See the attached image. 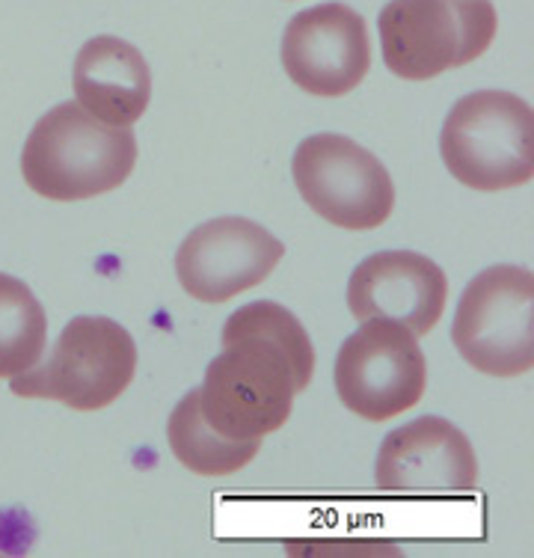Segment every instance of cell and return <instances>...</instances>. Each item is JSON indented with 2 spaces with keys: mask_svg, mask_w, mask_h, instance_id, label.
I'll return each mask as SVG.
<instances>
[{
  "mask_svg": "<svg viewBox=\"0 0 534 558\" xmlns=\"http://www.w3.org/2000/svg\"><path fill=\"white\" fill-rule=\"evenodd\" d=\"M223 351L199 387L205 422L229 440H265L289 422L312 384L315 348L298 315L274 301L246 303L223 324Z\"/></svg>",
  "mask_w": 534,
  "mask_h": 558,
  "instance_id": "obj_1",
  "label": "cell"
},
{
  "mask_svg": "<svg viewBox=\"0 0 534 558\" xmlns=\"http://www.w3.org/2000/svg\"><path fill=\"white\" fill-rule=\"evenodd\" d=\"M137 167V137L131 129L105 125L77 101H60L45 113L22 149V175L36 196L77 203L110 194Z\"/></svg>",
  "mask_w": 534,
  "mask_h": 558,
  "instance_id": "obj_2",
  "label": "cell"
},
{
  "mask_svg": "<svg viewBox=\"0 0 534 558\" xmlns=\"http://www.w3.org/2000/svg\"><path fill=\"white\" fill-rule=\"evenodd\" d=\"M439 155L463 187L502 194L532 182L534 110L505 89L470 93L442 122Z\"/></svg>",
  "mask_w": 534,
  "mask_h": 558,
  "instance_id": "obj_3",
  "label": "cell"
},
{
  "mask_svg": "<svg viewBox=\"0 0 534 558\" xmlns=\"http://www.w3.org/2000/svg\"><path fill=\"white\" fill-rule=\"evenodd\" d=\"M134 372V336L105 315H77L63 327L48 360L10 377V389L19 398H45L93 413L113 404L131 387Z\"/></svg>",
  "mask_w": 534,
  "mask_h": 558,
  "instance_id": "obj_4",
  "label": "cell"
},
{
  "mask_svg": "<svg viewBox=\"0 0 534 558\" xmlns=\"http://www.w3.org/2000/svg\"><path fill=\"white\" fill-rule=\"evenodd\" d=\"M377 31L392 75L430 81L478 60L496 39L499 15L490 0H389Z\"/></svg>",
  "mask_w": 534,
  "mask_h": 558,
  "instance_id": "obj_5",
  "label": "cell"
},
{
  "mask_svg": "<svg viewBox=\"0 0 534 558\" xmlns=\"http://www.w3.org/2000/svg\"><path fill=\"white\" fill-rule=\"evenodd\" d=\"M463 363L490 377H520L534 368V274L493 265L463 289L451 324Z\"/></svg>",
  "mask_w": 534,
  "mask_h": 558,
  "instance_id": "obj_6",
  "label": "cell"
},
{
  "mask_svg": "<svg viewBox=\"0 0 534 558\" xmlns=\"http://www.w3.org/2000/svg\"><path fill=\"white\" fill-rule=\"evenodd\" d=\"M298 194L312 211L351 232L384 226L396 208L392 175L372 151L344 134H312L291 158Z\"/></svg>",
  "mask_w": 534,
  "mask_h": 558,
  "instance_id": "obj_7",
  "label": "cell"
},
{
  "mask_svg": "<svg viewBox=\"0 0 534 558\" xmlns=\"http://www.w3.org/2000/svg\"><path fill=\"white\" fill-rule=\"evenodd\" d=\"M427 387V365L413 330L389 318L360 322L336 356V392L344 410L389 422L413 410Z\"/></svg>",
  "mask_w": 534,
  "mask_h": 558,
  "instance_id": "obj_8",
  "label": "cell"
},
{
  "mask_svg": "<svg viewBox=\"0 0 534 558\" xmlns=\"http://www.w3.org/2000/svg\"><path fill=\"white\" fill-rule=\"evenodd\" d=\"M286 256V244L246 217L196 226L175 253V277L193 301L226 303L262 286Z\"/></svg>",
  "mask_w": 534,
  "mask_h": 558,
  "instance_id": "obj_9",
  "label": "cell"
},
{
  "mask_svg": "<svg viewBox=\"0 0 534 558\" xmlns=\"http://www.w3.org/2000/svg\"><path fill=\"white\" fill-rule=\"evenodd\" d=\"M282 69L310 96H348L372 69L368 24L344 3L298 12L282 33Z\"/></svg>",
  "mask_w": 534,
  "mask_h": 558,
  "instance_id": "obj_10",
  "label": "cell"
},
{
  "mask_svg": "<svg viewBox=\"0 0 534 558\" xmlns=\"http://www.w3.org/2000/svg\"><path fill=\"white\" fill-rule=\"evenodd\" d=\"M374 482L386 494H470L478 484V458L454 422L422 416L380 442Z\"/></svg>",
  "mask_w": 534,
  "mask_h": 558,
  "instance_id": "obj_11",
  "label": "cell"
},
{
  "mask_svg": "<svg viewBox=\"0 0 534 558\" xmlns=\"http://www.w3.org/2000/svg\"><path fill=\"white\" fill-rule=\"evenodd\" d=\"M449 277L434 258L413 250H384L363 258L348 279V310L356 322L389 318L422 339L442 318Z\"/></svg>",
  "mask_w": 534,
  "mask_h": 558,
  "instance_id": "obj_12",
  "label": "cell"
},
{
  "mask_svg": "<svg viewBox=\"0 0 534 558\" xmlns=\"http://www.w3.org/2000/svg\"><path fill=\"white\" fill-rule=\"evenodd\" d=\"M75 101L105 125L131 129L151 101V69L137 48L119 36H93L72 69Z\"/></svg>",
  "mask_w": 534,
  "mask_h": 558,
  "instance_id": "obj_13",
  "label": "cell"
},
{
  "mask_svg": "<svg viewBox=\"0 0 534 558\" xmlns=\"http://www.w3.org/2000/svg\"><path fill=\"white\" fill-rule=\"evenodd\" d=\"M167 437L179 463L205 478H226L244 470L262 449V440H229L223 434H217L203 416L199 387L191 389L175 404L170 413V425H167Z\"/></svg>",
  "mask_w": 534,
  "mask_h": 558,
  "instance_id": "obj_14",
  "label": "cell"
},
{
  "mask_svg": "<svg viewBox=\"0 0 534 558\" xmlns=\"http://www.w3.org/2000/svg\"><path fill=\"white\" fill-rule=\"evenodd\" d=\"M48 339V318L22 279L0 270V380L39 363Z\"/></svg>",
  "mask_w": 534,
  "mask_h": 558,
  "instance_id": "obj_15",
  "label": "cell"
}]
</instances>
